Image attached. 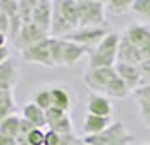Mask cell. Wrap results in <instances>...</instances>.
<instances>
[{"label": "cell", "mask_w": 150, "mask_h": 145, "mask_svg": "<svg viewBox=\"0 0 150 145\" xmlns=\"http://www.w3.org/2000/svg\"><path fill=\"white\" fill-rule=\"evenodd\" d=\"M105 5H106V12H110V14L123 15L132 10L133 0H108V2H105Z\"/></svg>", "instance_id": "22"}, {"label": "cell", "mask_w": 150, "mask_h": 145, "mask_svg": "<svg viewBox=\"0 0 150 145\" xmlns=\"http://www.w3.org/2000/svg\"><path fill=\"white\" fill-rule=\"evenodd\" d=\"M132 12L140 15L142 19L150 21V0H133V7Z\"/></svg>", "instance_id": "26"}, {"label": "cell", "mask_w": 150, "mask_h": 145, "mask_svg": "<svg viewBox=\"0 0 150 145\" xmlns=\"http://www.w3.org/2000/svg\"><path fill=\"white\" fill-rule=\"evenodd\" d=\"M37 5V2L32 0H21L19 2V14L24 24H30L32 22V14H34V8Z\"/></svg>", "instance_id": "23"}, {"label": "cell", "mask_w": 150, "mask_h": 145, "mask_svg": "<svg viewBox=\"0 0 150 145\" xmlns=\"http://www.w3.org/2000/svg\"><path fill=\"white\" fill-rule=\"evenodd\" d=\"M22 118H25L29 123H32L35 128H44L47 127V118H46V111L41 110L34 101H30L24 106L22 110Z\"/></svg>", "instance_id": "18"}, {"label": "cell", "mask_w": 150, "mask_h": 145, "mask_svg": "<svg viewBox=\"0 0 150 145\" xmlns=\"http://www.w3.org/2000/svg\"><path fill=\"white\" fill-rule=\"evenodd\" d=\"M51 46H52V37H47L35 44L32 47L22 51V59L29 64H41L46 68H54L52 64V52H51Z\"/></svg>", "instance_id": "7"}, {"label": "cell", "mask_w": 150, "mask_h": 145, "mask_svg": "<svg viewBox=\"0 0 150 145\" xmlns=\"http://www.w3.org/2000/svg\"><path fill=\"white\" fill-rule=\"evenodd\" d=\"M21 79V69L14 59L0 64V91H14Z\"/></svg>", "instance_id": "10"}, {"label": "cell", "mask_w": 150, "mask_h": 145, "mask_svg": "<svg viewBox=\"0 0 150 145\" xmlns=\"http://www.w3.org/2000/svg\"><path fill=\"white\" fill-rule=\"evenodd\" d=\"M118 62H125V64H135L140 66L143 62L142 52L140 49H137L132 42L122 34V42H120V49H118Z\"/></svg>", "instance_id": "15"}, {"label": "cell", "mask_w": 150, "mask_h": 145, "mask_svg": "<svg viewBox=\"0 0 150 145\" xmlns=\"http://www.w3.org/2000/svg\"><path fill=\"white\" fill-rule=\"evenodd\" d=\"M110 34V29L108 27H81L74 30L73 34L66 35L64 39L71 42H76L79 46H84L88 49L96 47L100 42Z\"/></svg>", "instance_id": "6"}, {"label": "cell", "mask_w": 150, "mask_h": 145, "mask_svg": "<svg viewBox=\"0 0 150 145\" xmlns=\"http://www.w3.org/2000/svg\"><path fill=\"white\" fill-rule=\"evenodd\" d=\"M143 145H150V144H143Z\"/></svg>", "instance_id": "33"}, {"label": "cell", "mask_w": 150, "mask_h": 145, "mask_svg": "<svg viewBox=\"0 0 150 145\" xmlns=\"http://www.w3.org/2000/svg\"><path fill=\"white\" fill-rule=\"evenodd\" d=\"M32 101H34V103L44 111H47L49 108H52V95H51V88H47V86L39 88V90L34 93Z\"/></svg>", "instance_id": "21"}, {"label": "cell", "mask_w": 150, "mask_h": 145, "mask_svg": "<svg viewBox=\"0 0 150 145\" xmlns=\"http://www.w3.org/2000/svg\"><path fill=\"white\" fill-rule=\"evenodd\" d=\"M51 52H52V64H54V66H62L64 39H56V37H52V46H51Z\"/></svg>", "instance_id": "24"}, {"label": "cell", "mask_w": 150, "mask_h": 145, "mask_svg": "<svg viewBox=\"0 0 150 145\" xmlns=\"http://www.w3.org/2000/svg\"><path fill=\"white\" fill-rule=\"evenodd\" d=\"M111 122V117L105 118V117H96V115H86L84 123H83V133L84 137H93V135H100L108 128Z\"/></svg>", "instance_id": "17"}, {"label": "cell", "mask_w": 150, "mask_h": 145, "mask_svg": "<svg viewBox=\"0 0 150 145\" xmlns=\"http://www.w3.org/2000/svg\"><path fill=\"white\" fill-rule=\"evenodd\" d=\"M133 140L135 137L123 122H113L103 133L83 138V142L88 145H132Z\"/></svg>", "instance_id": "4"}, {"label": "cell", "mask_w": 150, "mask_h": 145, "mask_svg": "<svg viewBox=\"0 0 150 145\" xmlns=\"http://www.w3.org/2000/svg\"><path fill=\"white\" fill-rule=\"evenodd\" d=\"M14 108H15L14 91H0V118L4 120V118L14 115Z\"/></svg>", "instance_id": "20"}, {"label": "cell", "mask_w": 150, "mask_h": 145, "mask_svg": "<svg viewBox=\"0 0 150 145\" xmlns=\"http://www.w3.org/2000/svg\"><path fill=\"white\" fill-rule=\"evenodd\" d=\"M89 49L84 47V46H79L76 42L66 41L64 39V52H62V66H68V68H73L78 62L81 61L83 56H88Z\"/></svg>", "instance_id": "16"}, {"label": "cell", "mask_w": 150, "mask_h": 145, "mask_svg": "<svg viewBox=\"0 0 150 145\" xmlns=\"http://www.w3.org/2000/svg\"><path fill=\"white\" fill-rule=\"evenodd\" d=\"M115 71H116V74L127 83V86H128L132 91H137L138 88L143 86V73H142V69H140V66L125 64V62H116Z\"/></svg>", "instance_id": "9"}, {"label": "cell", "mask_w": 150, "mask_h": 145, "mask_svg": "<svg viewBox=\"0 0 150 145\" xmlns=\"http://www.w3.org/2000/svg\"><path fill=\"white\" fill-rule=\"evenodd\" d=\"M52 15H54V2H49V0H39L37 5H35V8H34V14H32V22L51 35Z\"/></svg>", "instance_id": "11"}, {"label": "cell", "mask_w": 150, "mask_h": 145, "mask_svg": "<svg viewBox=\"0 0 150 145\" xmlns=\"http://www.w3.org/2000/svg\"><path fill=\"white\" fill-rule=\"evenodd\" d=\"M49 130H54V132H57V133H61V135H71V133H73V120L69 117V113L64 118H61L57 123L52 125Z\"/></svg>", "instance_id": "25"}, {"label": "cell", "mask_w": 150, "mask_h": 145, "mask_svg": "<svg viewBox=\"0 0 150 145\" xmlns=\"http://www.w3.org/2000/svg\"><path fill=\"white\" fill-rule=\"evenodd\" d=\"M116 78L115 68H103V69H88L83 76V81L88 86L91 93L105 95L110 83Z\"/></svg>", "instance_id": "5"}, {"label": "cell", "mask_w": 150, "mask_h": 145, "mask_svg": "<svg viewBox=\"0 0 150 145\" xmlns=\"http://www.w3.org/2000/svg\"><path fill=\"white\" fill-rule=\"evenodd\" d=\"M47 37H51V35H49L46 30H42L39 25H35L34 22H30V24H24V25H22L21 32L17 35V39L14 41V46L22 52V51H25V49L32 47L35 44H39L41 41L47 39Z\"/></svg>", "instance_id": "8"}, {"label": "cell", "mask_w": 150, "mask_h": 145, "mask_svg": "<svg viewBox=\"0 0 150 145\" xmlns=\"http://www.w3.org/2000/svg\"><path fill=\"white\" fill-rule=\"evenodd\" d=\"M78 29H79L78 0H57V2H54L51 37L64 39L66 35L73 34Z\"/></svg>", "instance_id": "1"}, {"label": "cell", "mask_w": 150, "mask_h": 145, "mask_svg": "<svg viewBox=\"0 0 150 145\" xmlns=\"http://www.w3.org/2000/svg\"><path fill=\"white\" fill-rule=\"evenodd\" d=\"M78 145H88V144H84V142H83V140H79V144Z\"/></svg>", "instance_id": "32"}, {"label": "cell", "mask_w": 150, "mask_h": 145, "mask_svg": "<svg viewBox=\"0 0 150 145\" xmlns=\"http://www.w3.org/2000/svg\"><path fill=\"white\" fill-rule=\"evenodd\" d=\"M0 145H19V142L12 137H0Z\"/></svg>", "instance_id": "30"}, {"label": "cell", "mask_w": 150, "mask_h": 145, "mask_svg": "<svg viewBox=\"0 0 150 145\" xmlns=\"http://www.w3.org/2000/svg\"><path fill=\"white\" fill-rule=\"evenodd\" d=\"M113 111V103L108 96L98 95V93H89L88 96V113L96 115V117H105L110 118Z\"/></svg>", "instance_id": "13"}, {"label": "cell", "mask_w": 150, "mask_h": 145, "mask_svg": "<svg viewBox=\"0 0 150 145\" xmlns=\"http://www.w3.org/2000/svg\"><path fill=\"white\" fill-rule=\"evenodd\" d=\"M78 21L81 27H106V5L100 0H78Z\"/></svg>", "instance_id": "3"}, {"label": "cell", "mask_w": 150, "mask_h": 145, "mask_svg": "<svg viewBox=\"0 0 150 145\" xmlns=\"http://www.w3.org/2000/svg\"><path fill=\"white\" fill-rule=\"evenodd\" d=\"M68 115L66 111H62V110H59V108H56V106H52V108H49L47 111H46V118H47V127L51 128L54 123H57L61 118H64Z\"/></svg>", "instance_id": "27"}, {"label": "cell", "mask_w": 150, "mask_h": 145, "mask_svg": "<svg viewBox=\"0 0 150 145\" xmlns=\"http://www.w3.org/2000/svg\"><path fill=\"white\" fill-rule=\"evenodd\" d=\"M122 42V34L116 30H110V34L103 39L96 47L88 52V69L115 68L118 62V49Z\"/></svg>", "instance_id": "2"}, {"label": "cell", "mask_w": 150, "mask_h": 145, "mask_svg": "<svg viewBox=\"0 0 150 145\" xmlns=\"http://www.w3.org/2000/svg\"><path fill=\"white\" fill-rule=\"evenodd\" d=\"M123 35L140 51L150 44V27L145 24H130L123 30Z\"/></svg>", "instance_id": "12"}, {"label": "cell", "mask_w": 150, "mask_h": 145, "mask_svg": "<svg viewBox=\"0 0 150 145\" xmlns=\"http://www.w3.org/2000/svg\"><path fill=\"white\" fill-rule=\"evenodd\" d=\"M21 125H22V115H17V113L0 120V137L17 138L19 133H21Z\"/></svg>", "instance_id": "19"}, {"label": "cell", "mask_w": 150, "mask_h": 145, "mask_svg": "<svg viewBox=\"0 0 150 145\" xmlns=\"http://www.w3.org/2000/svg\"><path fill=\"white\" fill-rule=\"evenodd\" d=\"M140 69H142V73H143V86L150 84V61H143L140 64Z\"/></svg>", "instance_id": "29"}, {"label": "cell", "mask_w": 150, "mask_h": 145, "mask_svg": "<svg viewBox=\"0 0 150 145\" xmlns=\"http://www.w3.org/2000/svg\"><path fill=\"white\" fill-rule=\"evenodd\" d=\"M71 86L69 84H56V86H51V95H52V106L59 108V110L69 113L73 105H74V100H73V93L69 90Z\"/></svg>", "instance_id": "14"}, {"label": "cell", "mask_w": 150, "mask_h": 145, "mask_svg": "<svg viewBox=\"0 0 150 145\" xmlns=\"http://www.w3.org/2000/svg\"><path fill=\"white\" fill-rule=\"evenodd\" d=\"M8 52H10V51H8V47H0V64L10 59V57H8Z\"/></svg>", "instance_id": "31"}, {"label": "cell", "mask_w": 150, "mask_h": 145, "mask_svg": "<svg viewBox=\"0 0 150 145\" xmlns=\"http://www.w3.org/2000/svg\"><path fill=\"white\" fill-rule=\"evenodd\" d=\"M24 140H27L29 144L32 145H44L46 144V132L42 128H34L27 135V138H24Z\"/></svg>", "instance_id": "28"}]
</instances>
